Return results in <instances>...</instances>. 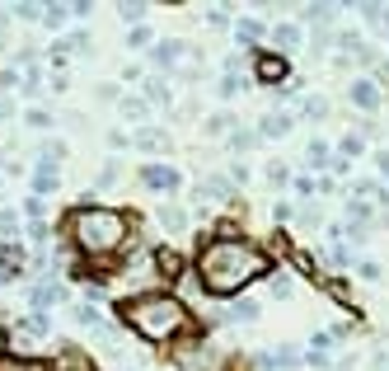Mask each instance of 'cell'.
Listing matches in <instances>:
<instances>
[{
	"mask_svg": "<svg viewBox=\"0 0 389 371\" xmlns=\"http://www.w3.org/2000/svg\"><path fill=\"white\" fill-rule=\"evenodd\" d=\"M272 278V254L258 249L249 235H216L197 249V287L207 296H239L249 282Z\"/></svg>",
	"mask_w": 389,
	"mask_h": 371,
	"instance_id": "obj_1",
	"label": "cell"
},
{
	"mask_svg": "<svg viewBox=\"0 0 389 371\" xmlns=\"http://www.w3.org/2000/svg\"><path fill=\"white\" fill-rule=\"evenodd\" d=\"M136 221L118 207H76L66 216V240L85 254V259H108L132 240Z\"/></svg>",
	"mask_w": 389,
	"mask_h": 371,
	"instance_id": "obj_2",
	"label": "cell"
},
{
	"mask_svg": "<svg viewBox=\"0 0 389 371\" xmlns=\"http://www.w3.org/2000/svg\"><path fill=\"white\" fill-rule=\"evenodd\" d=\"M118 315L132 334H141L145 343H169L188 329V305L178 301L174 292H145V296H127L118 301Z\"/></svg>",
	"mask_w": 389,
	"mask_h": 371,
	"instance_id": "obj_3",
	"label": "cell"
},
{
	"mask_svg": "<svg viewBox=\"0 0 389 371\" xmlns=\"http://www.w3.org/2000/svg\"><path fill=\"white\" fill-rule=\"evenodd\" d=\"M169 362H174V371H212V367H216L212 338H207V334L174 338V348H169Z\"/></svg>",
	"mask_w": 389,
	"mask_h": 371,
	"instance_id": "obj_4",
	"label": "cell"
},
{
	"mask_svg": "<svg viewBox=\"0 0 389 371\" xmlns=\"http://www.w3.org/2000/svg\"><path fill=\"white\" fill-rule=\"evenodd\" d=\"M286 76H291L286 56H277V52H254V80H258V85H281Z\"/></svg>",
	"mask_w": 389,
	"mask_h": 371,
	"instance_id": "obj_5",
	"label": "cell"
},
{
	"mask_svg": "<svg viewBox=\"0 0 389 371\" xmlns=\"http://www.w3.org/2000/svg\"><path fill=\"white\" fill-rule=\"evenodd\" d=\"M52 371H99V367H94V357H89L80 343H61L56 357H52Z\"/></svg>",
	"mask_w": 389,
	"mask_h": 371,
	"instance_id": "obj_6",
	"label": "cell"
},
{
	"mask_svg": "<svg viewBox=\"0 0 389 371\" xmlns=\"http://www.w3.org/2000/svg\"><path fill=\"white\" fill-rule=\"evenodd\" d=\"M347 99H352V103H356V108H361V113H375L385 94H380V80L361 76V80H352V90H347Z\"/></svg>",
	"mask_w": 389,
	"mask_h": 371,
	"instance_id": "obj_7",
	"label": "cell"
},
{
	"mask_svg": "<svg viewBox=\"0 0 389 371\" xmlns=\"http://www.w3.org/2000/svg\"><path fill=\"white\" fill-rule=\"evenodd\" d=\"M150 263H155V278H165V282H178L183 278V254H178V249H155V254H150Z\"/></svg>",
	"mask_w": 389,
	"mask_h": 371,
	"instance_id": "obj_8",
	"label": "cell"
},
{
	"mask_svg": "<svg viewBox=\"0 0 389 371\" xmlns=\"http://www.w3.org/2000/svg\"><path fill=\"white\" fill-rule=\"evenodd\" d=\"M183 52H188V43H183V38H160L155 52H150V61H155L160 71H169V66H178V61H183Z\"/></svg>",
	"mask_w": 389,
	"mask_h": 371,
	"instance_id": "obj_9",
	"label": "cell"
},
{
	"mask_svg": "<svg viewBox=\"0 0 389 371\" xmlns=\"http://www.w3.org/2000/svg\"><path fill=\"white\" fill-rule=\"evenodd\" d=\"M141 183L145 188H165V193H178V169H169V165H145L141 169Z\"/></svg>",
	"mask_w": 389,
	"mask_h": 371,
	"instance_id": "obj_10",
	"label": "cell"
},
{
	"mask_svg": "<svg viewBox=\"0 0 389 371\" xmlns=\"http://www.w3.org/2000/svg\"><path fill=\"white\" fill-rule=\"evenodd\" d=\"M197 198H212V203H225V207H234V183H230V179H221V174H212V179H202Z\"/></svg>",
	"mask_w": 389,
	"mask_h": 371,
	"instance_id": "obj_11",
	"label": "cell"
},
{
	"mask_svg": "<svg viewBox=\"0 0 389 371\" xmlns=\"http://www.w3.org/2000/svg\"><path fill=\"white\" fill-rule=\"evenodd\" d=\"M291 123H296V118H291V113H263V118H258V141H272V136H286L291 132Z\"/></svg>",
	"mask_w": 389,
	"mask_h": 371,
	"instance_id": "obj_12",
	"label": "cell"
},
{
	"mask_svg": "<svg viewBox=\"0 0 389 371\" xmlns=\"http://www.w3.org/2000/svg\"><path fill=\"white\" fill-rule=\"evenodd\" d=\"M24 273V249L19 245H0V282H14Z\"/></svg>",
	"mask_w": 389,
	"mask_h": 371,
	"instance_id": "obj_13",
	"label": "cell"
},
{
	"mask_svg": "<svg viewBox=\"0 0 389 371\" xmlns=\"http://www.w3.org/2000/svg\"><path fill=\"white\" fill-rule=\"evenodd\" d=\"M272 43H277L281 52H301L305 29H301V24H277V29H272Z\"/></svg>",
	"mask_w": 389,
	"mask_h": 371,
	"instance_id": "obj_14",
	"label": "cell"
},
{
	"mask_svg": "<svg viewBox=\"0 0 389 371\" xmlns=\"http://www.w3.org/2000/svg\"><path fill=\"white\" fill-rule=\"evenodd\" d=\"M160 225H165L169 235H183V230H188V212H183L178 203H165L160 207Z\"/></svg>",
	"mask_w": 389,
	"mask_h": 371,
	"instance_id": "obj_15",
	"label": "cell"
},
{
	"mask_svg": "<svg viewBox=\"0 0 389 371\" xmlns=\"http://www.w3.org/2000/svg\"><path fill=\"white\" fill-rule=\"evenodd\" d=\"M305 160H310V169H333V151H328V141H319V136H314L310 146H305Z\"/></svg>",
	"mask_w": 389,
	"mask_h": 371,
	"instance_id": "obj_16",
	"label": "cell"
},
{
	"mask_svg": "<svg viewBox=\"0 0 389 371\" xmlns=\"http://www.w3.org/2000/svg\"><path fill=\"white\" fill-rule=\"evenodd\" d=\"M0 371H52V362H38V357H0Z\"/></svg>",
	"mask_w": 389,
	"mask_h": 371,
	"instance_id": "obj_17",
	"label": "cell"
},
{
	"mask_svg": "<svg viewBox=\"0 0 389 371\" xmlns=\"http://www.w3.org/2000/svg\"><path fill=\"white\" fill-rule=\"evenodd\" d=\"M56 188V169L52 165H38L33 169V198H43V193H52Z\"/></svg>",
	"mask_w": 389,
	"mask_h": 371,
	"instance_id": "obj_18",
	"label": "cell"
},
{
	"mask_svg": "<svg viewBox=\"0 0 389 371\" xmlns=\"http://www.w3.org/2000/svg\"><path fill=\"white\" fill-rule=\"evenodd\" d=\"M234 38H239V43H258V38H263V24H258V19H239V24H234Z\"/></svg>",
	"mask_w": 389,
	"mask_h": 371,
	"instance_id": "obj_19",
	"label": "cell"
},
{
	"mask_svg": "<svg viewBox=\"0 0 389 371\" xmlns=\"http://www.w3.org/2000/svg\"><path fill=\"white\" fill-rule=\"evenodd\" d=\"M160 146H165V132H155V127L136 132V151H160Z\"/></svg>",
	"mask_w": 389,
	"mask_h": 371,
	"instance_id": "obj_20",
	"label": "cell"
},
{
	"mask_svg": "<svg viewBox=\"0 0 389 371\" xmlns=\"http://www.w3.org/2000/svg\"><path fill=\"white\" fill-rule=\"evenodd\" d=\"M239 90H244V76H239V71H225V76H221V90H216V94H221V99H234Z\"/></svg>",
	"mask_w": 389,
	"mask_h": 371,
	"instance_id": "obj_21",
	"label": "cell"
},
{
	"mask_svg": "<svg viewBox=\"0 0 389 371\" xmlns=\"http://www.w3.org/2000/svg\"><path fill=\"white\" fill-rule=\"evenodd\" d=\"M66 19H71L66 5H43V24H47V29H66Z\"/></svg>",
	"mask_w": 389,
	"mask_h": 371,
	"instance_id": "obj_22",
	"label": "cell"
},
{
	"mask_svg": "<svg viewBox=\"0 0 389 371\" xmlns=\"http://www.w3.org/2000/svg\"><path fill=\"white\" fill-rule=\"evenodd\" d=\"M338 156H343V160H352V156H366V141H361V136H343V141H338Z\"/></svg>",
	"mask_w": 389,
	"mask_h": 371,
	"instance_id": "obj_23",
	"label": "cell"
},
{
	"mask_svg": "<svg viewBox=\"0 0 389 371\" xmlns=\"http://www.w3.org/2000/svg\"><path fill=\"white\" fill-rule=\"evenodd\" d=\"M263 310H258V301H239V305H230L225 310V320H258Z\"/></svg>",
	"mask_w": 389,
	"mask_h": 371,
	"instance_id": "obj_24",
	"label": "cell"
},
{
	"mask_svg": "<svg viewBox=\"0 0 389 371\" xmlns=\"http://www.w3.org/2000/svg\"><path fill=\"white\" fill-rule=\"evenodd\" d=\"M145 99H150V103H165V99H169L165 76H150V85H145Z\"/></svg>",
	"mask_w": 389,
	"mask_h": 371,
	"instance_id": "obj_25",
	"label": "cell"
},
{
	"mask_svg": "<svg viewBox=\"0 0 389 371\" xmlns=\"http://www.w3.org/2000/svg\"><path fill=\"white\" fill-rule=\"evenodd\" d=\"M118 108H123V118H145L150 103H145V99H118Z\"/></svg>",
	"mask_w": 389,
	"mask_h": 371,
	"instance_id": "obj_26",
	"label": "cell"
},
{
	"mask_svg": "<svg viewBox=\"0 0 389 371\" xmlns=\"http://www.w3.org/2000/svg\"><path fill=\"white\" fill-rule=\"evenodd\" d=\"M230 127H234V118H230V113H216V118H207V132H212V136H225Z\"/></svg>",
	"mask_w": 389,
	"mask_h": 371,
	"instance_id": "obj_27",
	"label": "cell"
},
{
	"mask_svg": "<svg viewBox=\"0 0 389 371\" xmlns=\"http://www.w3.org/2000/svg\"><path fill=\"white\" fill-rule=\"evenodd\" d=\"M267 183H281V188H286V183H291V169L281 165V160H272V165H267Z\"/></svg>",
	"mask_w": 389,
	"mask_h": 371,
	"instance_id": "obj_28",
	"label": "cell"
},
{
	"mask_svg": "<svg viewBox=\"0 0 389 371\" xmlns=\"http://www.w3.org/2000/svg\"><path fill=\"white\" fill-rule=\"evenodd\" d=\"M123 24H136V29H141V19H145V5H123Z\"/></svg>",
	"mask_w": 389,
	"mask_h": 371,
	"instance_id": "obj_29",
	"label": "cell"
},
{
	"mask_svg": "<svg viewBox=\"0 0 389 371\" xmlns=\"http://www.w3.org/2000/svg\"><path fill=\"white\" fill-rule=\"evenodd\" d=\"M272 296H277V301H286V296H291V278H286V273L272 278Z\"/></svg>",
	"mask_w": 389,
	"mask_h": 371,
	"instance_id": "obj_30",
	"label": "cell"
},
{
	"mask_svg": "<svg viewBox=\"0 0 389 371\" xmlns=\"http://www.w3.org/2000/svg\"><path fill=\"white\" fill-rule=\"evenodd\" d=\"M19 230V216L14 212H0V235H14Z\"/></svg>",
	"mask_w": 389,
	"mask_h": 371,
	"instance_id": "obj_31",
	"label": "cell"
},
{
	"mask_svg": "<svg viewBox=\"0 0 389 371\" xmlns=\"http://www.w3.org/2000/svg\"><path fill=\"white\" fill-rule=\"evenodd\" d=\"M127 43H132V47H150L155 38H150V29H132V38H127Z\"/></svg>",
	"mask_w": 389,
	"mask_h": 371,
	"instance_id": "obj_32",
	"label": "cell"
},
{
	"mask_svg": "<svg viewBox=\"0 0 389 371\" xmlns=\"http://www.w3.org/2000/svg\"><path fill=\"white\" fill-rule=\"evenodd\" d=\"M24 212L33 216V221H43V212H47V207H43V198H28V203H24Z\"/></svg>",
	"mask_w": 389,
	"mask_h": 371,
	"instance_id": "obj_33",
	"label": "cell"
},
{
	"mask_svg": "<svg viewBox=\"0 0 389 371\" xmlns=\"http://www.w3.org/2000/svg\"><path fill=\"white\" fill-rule=\"evenodd\" d=\"M113 183H118V165H108V169H103V174H99V183H94V188H113Z\"/></svg>",
	"mask_w": 389,
	"mask_h": 371,
	"instance_id": "obj_34",
	"label": "cell"
},
{
	"mask_svg": "<svg viewBox=\"0 0 389 371\" xmlns=\"http://www.w3.org/2000/svg\"><path fill=\"white\" fill-rule=\"evenodd\" d=\"M28 127H52V118L43 108H28Z\"/></svg>",
	"mask_w": 389,
	"mask_h": 371,
	"instance_id": "obj_35",
	"label": "cell"
},
{
	"mask_svg": "<svg viewBox=\"0 0 389 371\" xmlns=\"http://www.w3.org/2000/svg\"><path fill=\"white\" fill-rule=\"evenodd\" d=\"M207 24H212V29H225V24H230V14H225V10H207Z\"/></svg>",
	"mask_w": 389,
	"mask_h": 371,
	"instance_id": "obj_36",
	"label": "cell"
},
{
	"mask_svg": "<svg viewBox=\"0 0 389 371\" xmlns=\"http://www.w3.org/2000/svg\"><path fill=\"white\" fill-rule=\"evenodd\" d=\"M356 273H361V278H366V282H380V263H370V259L361 263V268H356Z\"/></svg>",
	"mask_w": 389,
	"mask_h": 371,
	"instance_id": "obj_37",
	"label": "cell"
},
{
	"mask_svg": "<svg viewBox=\"0 0 389 371\" xmlns=\"http://www.w3.org/2000/svg\"><path fill=\"white\" fill-rule=\"evenodd\" d=\"M14 14H19V19H43V5H19Z\"/></svg>",
	"mask_w": 389,
	"mask_h": 371,
	"instance_id": "obj_38",
	"label": "cell"
},
{
	"mask_svg": "<svg viewBox=\"0 0 389 371\" xmlns=\"http://www.w3.org/2000/svg\"><path fill=\"white\" fill-rule=\"evenodd\" d=\"M296 193H301V198H310V193H319V183H314V179H296Z\"/></svg>",
	"mask_w": 389,
	"mask_h": 371,
	"instance_id": "obj_39",
	"label": "cell"
},
{
	"mask_svg": "<svg viewBox=\"0 0 389 371\" xmlns=\"http://www.w3.org/2000/svg\"><path fill=\"white\" fill-rule=\"evenodd\" d=\"M272 221H277V225L291 221V203H277V207H272Z\"/></svg>",
	"mask_w": 389,
	"mask_h": 371,
	"instance_id": "obj_40",
	"label": "cell"
},
{
	"mask_svg": "<svg viewBox=\"0 0 389 371\" xmlns=\"http://www.w3.org/2000/svg\"><path fill=\"white\" fill-rule=\"evenodd\" d=\"M375 169H380V174L389 179V151H375Z\"/></svg>",
	"mask_w": 389,
	"mask_h": 371,
	"instance_id": "obj_41",
	"label": "cell"
},
{
	"mask_svg": "<svg viewBox=\"0 0 389 371\" xmlns=\"http://www.w3.org/2000/svg\"><path fill=\"white\" fill-rule=\"evenodd\" d=\"M0 357H5V325H0Z\"/></svg>",
	"mask_w": 389,
	"mask_h": 371,
	"instance_id": "obj_42",
	"label": "cell"
}]
</instances>
